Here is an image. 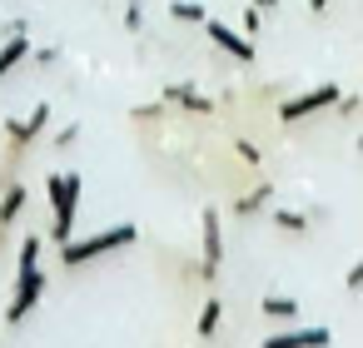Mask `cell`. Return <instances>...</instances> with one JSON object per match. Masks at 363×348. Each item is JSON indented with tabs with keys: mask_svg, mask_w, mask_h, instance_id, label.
Returning a JSON list of instances; mask_svg holds the SVG:
<instances>
[{
	"mask_svg": "<svg viewBox=\"0 0 363 348\" xmlns=\"http://www.w3.org/2000/svg\"><path fill=\"white\" fill-rule=\"evenodd\" d=\"M45 199L55 209L50 219V244H70L75 239V214H80V199H85V174H45Z\"/></svg>",
	"mask_w": 363,
	"mask_h": 348,
	"instance_id": "6da1fadb",
	"label": "cell"
},
{
	"mask_svg": "<svg viewBox=\"0 0 363 348\" xmlns=\"http://www.w3.org/2000/svg\"><path fill=\"white\" fill-rule=\"evenodd\" d=\"M135 239H140L135 224H115V229H105V234H90V239H70V244H60V264H65V269H80V264H90V259H100V254L130 249Z\"/></svg>",
	"mask_w": 363,
	"mask_h": 348,
	"instance_id": "7a4b0ae2",
	"label": "cell"
},
{
	"mask_svg": "<svg viewBox=\"0 0 363 348\" xmlns=\"http://www.w3.org/2000/svg\"><path fill=\"white\" fill-rule=\"evenodd\" d=\"M50 115H55V110H50V100H40L26 120H6V135H11V169H6V179H16V159H21V155H26V150L45 135Z\"/></svg>",
	"mask_w": 363,
	"mask_h": 348,
	"instance_id": "3957f363",
	"label": "cell"
},
{
	"mask_svg": "<svg viewBox=\"0 0 363 348\" xmlns=\"http://www.w3.org/2000/svg\"><path fill=\"white\" fill-rule=\"evenodd\" d=\"M45 288H50L45 269H26V274H16V293H11V303H6V323H26V318L45 303Z\"/></svg>",
	"mask_w": 363,
	"mask_h": 348,
	"instance_id": "277c9868",
	"label": "cell"
},
{
	"mask_svg": "<svg viewBox=\"0 0 363 348\" xmlns=\"http://www.w3.org/2000/svg\"><path fill=\"white\" fill-rule=\"evenodd\" d=\"M338 95H343L338 85H313V90L284 100V105H279V120H284V125H298V120H308V115H318V110H333Z\"/></svg>",
	"mask_w": 363,
	"mask_h": 348,
	"instance_id": "5b68a950",
	"label": "cell"
},
{
	"mask_svg": "<svg viewBox=\"0 0 363 348\" xmlns=\"http://www.w3.org/2000/svg\"><path fill=\"white\" fill-rule=\"evenodd\" d=\"M204 35H209L229 60H239V65H249V60H254V40H249V35H239V30H229L224 21H214V16H209V21H204Z\"/></svg>",
	"mask_w": 363,
	"mask_h": 348,
	"instance_id": "8992f818",
	"label": "cell"
},
{
	"mask_svg": "<svg viewBox=\"0 0 363 348\" xmlns=\"http://www.w3.org/2000/svg\"><path fill=\"white\" fill-rule=\"evenodd\" d=\"M328 343H333V333L318 323V328H284V333L264 338L259 348H328Z\"/></svg>",
	"mask_w": 363,
	"mask_h": 348,
	"instance_id": "52a82bcc",
	"label": "cell"
},
{
	"mask_svg": "<svg viewBox=\"0 0 363 348\" xmlns=\"http://www.w3.org/2000/svg\"><path fill=\"white\" fill-rule=\"evenodd\" d=\"M224 264V229H219V214L204 209V279H214Z\"/></svg>",
	"mask_w": 363,
	"mask_h": 348,
	"instance_id": "ba28073f",
	"label": "cell"
},
{
	"mask_svg": "<svg viewBox=\"0 0 363 348\" xmlns=\"http://www.w3.org/2000/svg\"><path fill=\"white\" fill-rule=\"evenodd\" d=\"M160 100H164V105H179V110H189V115H214V100H209L204 90H194V85H164Z\"/></svg>",
	"mask_w": 363,
	"mask_h": 348,
	"instance_id": "9c48e42d",
	"label": "cell"
},
{
	"mask_svg": "<svg viewBox=\"0 0 363 348\" xmlns=\"http://www.w3.org/2000/svg\"><path fill=\"white\" fill-rule=\"evenodd\" d=\"M21 209H26V184H21V179H11V189L0 194V234H6V229L21 219Z\"/></svg>",
	"mask_w": 363,
	"mask_h": 348,
	"instance_id": "30bf717a",
	"label": "cell"
},
{
	"mask_svg": "<svg viewBox=\"0 0 363 348\" xmlns=\"http://www.w3.org/2000/svg\"><path fill=\"white\" fill-rule=\"evenodd\" d=\"M269 199H274V184H269V179H259L249 194H239V199H234V214H239V219H249V214H259Z\"/></svg>",
	"mask_w": 363,
	"mask_h": 348,
	"instance_id": "8fae6325",
	"label": "cell"
},
{
	"mask_svg": "<svg viewBox=\"0 0 363 348\" xmlns=\"http://www.w3.org/2000/svg\"><path fill=\"white\" fill-rule=\"evenodd\" d=\"M26 55H30V40L26 35H6V45H0V80H6Z\"/></svg>",
	"mask_w": 363,
	"mask_h": 348,
	"instance_id": "7c38bea8",
	"label": "cell"
},
{
	"mask_svg": "<svg viewBox=\"0 0 363 348\" xmlns=\"http://www.w3.org/2000/svg\"><path fill=\"white\" fill-rule=\"evenodd\" d=\"M219 318H224V303H219V298H204V308H199V318H194V333H199V338H214V333H219Z\"/></svg>",
	"mask_w": 363,
	"mask_h": 348,
	"instance_id": "4fadbf2b",
	"label": "cell"
},
{
	"mask_svg": "<svg viewBox=\"0 0 363 348\" xmlns=\"http://www.w3.org/2000/svg\"><path fill=\"white\" fill-rule=\"evenodd\" d=\"M274 224H279L284 234H308V229H313V219L298 214V209H274Z\"/></svg>",
	"mask_w": 363,
	"mask_h": 348,
	"instance_id": "5bb4252c",
	"label": "cell"
},
{
	"mask_svg": "<svg viewBox=\"0 0 363 348\" xmlns=\"http://www.w3.org/2000/svg\"><path fill=\"white\" fill-rule=\"evenodd\" d=\"M40 254H45V239H40V234H30V239L21 244V264H16V274H26V269H40Z\"/></svg>",
	"mask_w": 363,
	"mask_h": 348,
	"instance_id": "9a60e30c",
	"label": "cell"
},
{
	"mask_svg": "<svg viewBox=\"0 0 363 348\" xmlns=\"http://www.w3.org/2000/svg\"><path fill=\"white\" fill-rule=\"evenodd\" d=\"M169 16H174V21H184V26H204V21H209V11H204V6H194V0H174Z\"/></svg>",
	"mask_w": 363,
	"mask_h": 348,
	"instance_id": "2e32d148",
	"label": "cell"
},
{
	"mask_svg": "<svg viewBox=\"0 0 363 348\" xmlns=\"http://www.w3.org/2000/svg\"><path fill=\"white\" fill-rule=\"evenodd\" d=\"M259 308H264L269 318H284V323H289V318L298 313V303H294V298H284V293H269V298H264Z\"/></svg>",
	"mask_w": 363,
	"mask_h": 348,
	"instance_id": "e0dca14e",
	"label": "cell"
},
{
	"mask_svg": "<svg viewBox=\"0 0 363 348\" xmlns=\"http://www.w3.org/2000/svg\"><path fill=\"white\" fill-rule=\"evenodd\" d=\"M125 30H145V11H140V0H130V11H125Z\"/></svg>",
	"mask_w": 363,
	"mask_h": 348,
	"instance_id": "ac0fdd59",
	"label": "cell"
},
{
	"mask_svg": "<svg viewBox=\"0 0 363 348\" xmlns=\"http://www.w3.org/2000/svg\"><path fill=\"white\" fill-rule=\"evenodd\" d=\"M259 26H264V11L249 6V11H244V35H259Z\"/></svg>",
	"mask_w": 363,
	"mask_h": 348,
	"instance_id": "d6986e66",
	"label": "cell"
},
{
	"mask_svg": "<svg viewBox=\"0 0 363 348\" xmlns=\"http://www.w3.org/2000/svg\"><path fill=\"white\" fill-rule=\"evenodd\" d=\"M75 140H80V125H65V130H60V135H55L50 145H55V150H70Z\"/></svg>",
	"mask_w": 363,
	"mask_h": 348,
	"instance_id": "ffe728a7",
	"label": "cell"
},
{
	"mask_svg": "<svg viewBox=\"0 0 363 348\" xmlns=\"http://www.w3.org/2000/svg\"><path fill=\"white\" fill-rule=\"evenodd\" d=\"M234 155H239L244 164H259V145H249V140H234Z\"/></svg>",
	"mask_w": 363,
	"mask_h": 348,
	"instance_id": "44dd1931",
	"label": "cell"
},
{
	"mask_svg": "<svg viewBox=\"0 0 363 348\" xmlns=\"http://www.w3.org/2000/svg\"><path fill=\"white\" fill-rule=\"evenodd\" d=\"M343 288H348V293H358V288H363V259H358V264L343 274Z\"/></svg>",
	"mask_w": 363,
	"mask_h": 348,
	"instance_id": "7402d4cb",
	"label": "cell"
},
{
	"mask_svg": "<svg viewBox=\"0 0 363 348\" xmlns=\"http://www.w3.org/2000/svg\"><path fill=\"white\" fill-rule=\"evenodd\" d=\"M358 105H363V95H338V105H333V110H338V115H353Z\"/></svg>",
	"mask_w": 363,
	"mask_h": 348,
	"instance_id": "603a6c76",
	"label": "cell"
},
{
	"mask_svg": "<svg viewBox=\"0 0 363 348\" xmlns=\"http://www.w3.org/2000/svg\"><path fill=\"white\" fill-rule=\"evenodd\" d=\"M35 60H40V65H55V60H60V50H55V45H45V50H35Z\"/></svg>",
	"mask_w": 363,
	"mask_h": 348,
	"instance_id": "cb8c5ba5",
	"label": "cell"
},
{
	"mask_svg": "<svg viewBox=\"0 0 363 348\" xmlns=\"http://www.w3.org/2000/svg\"><path fill=\"white\" fill-rule=\"evenodd\" d=\"M323 6H328V0H308V11H313V16H323Z\"/></svg>",
	"mask_w": 363,
	"mask_h": 348,
	"instance_id": "d4e9b609",
	"label": "cell"
},
{
	"mask_svg": "<svg viewBox=\"0 0 363 348\" xmlns=\"http://www.w3.org/2000/svg\"><path fill=\"white\" fill-rule=\"evenodd\" d=\"M254 6H259V11H274V6H279V0H254Z\"/></svg>",
	"mask_w": 363,
	"mask_h": 348,
	"instance_id": "484cf974",
	"label": "cell"
}]
</instances>
